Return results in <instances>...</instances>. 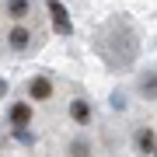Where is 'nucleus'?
Segmentation results:
<instances>
[{"instance_id":"20e7f679","label":"nucleus","mask_w":157,"mask_h":157,"mask_svg":"<svg viewBox=\"0 0 157 157\" xmlns=\"http://www.w3.org/2000/svg\"><path fill=\"white\" fill-rule=\"evenodd\" d=\"M49 17H52V28H56L59 35H70L73 32V21H70L67 7H63L59 0H49Z\"/></svg>"},{"instance_id":"f257e3e1","label":"nucleus","mask_w":157,"mask_h":157,"mask_svg":"<svg viewBox=\"0 0 157 157\" xmlns=\"http://www.w3.org/2000/svg\"><path fill=\"white\" fill-rule=\"evenodd\" d=\"M4 45L11 52H17V56H28V52H35L42 45V32H35L28 21H11V28L4 35Z\"/></svg>"},{"instance_id":"f03ea898","label":"nucleus","mask_w":157,"mask_h":157,"mask_svg":"<svg viewBox=\"0 0 157 157\" xmlns=\"http://www.w3.org/2000/svg\"><path fill=\"white\" fill-rule=\"evenodd\" d=\"M4 14L11 17V21H35V14H39V7H35V0H4Z\"/></svg>"},{"instance_id":"7ed1b4c3","label":"nucleus","mask_w":157,"mask_h":157,"mask_svg":"<svg viewBox=\"0 0 157 157\" xmlns=\"http://www.w3.org/2000/svg\"><path fill=\"white\" fill-rule=\"evenodd\" d=\"M67 112H70V119L77 126H91V122H94V105L84 101V98H73L70 105H67Z\"/></svg>"},{"instance_id":"423d86ee","label":"nucleus","mask_w":157,"mask_h":157,"mask_svg":"<svg viewBox=\"0 0 157 157\" xmlns=\"http://www.w3.org/2000/svg\"><path fill=\"white\" fill-rule=\"evenodd\" d=\"M28 98H35V101H49V98H52V80L42 77V73H39V77H32V80H28Z\"/></svg>"},{"instance_id":"0eeeda50","label":"nucleus","mask_w":157,"mask_h":157,"mask_svg":"<svg viewBox=\"0 0 157 157\" xmlns=\"http://www.w3.org/2000/svg\"><path fill=\"white\" fill-rule=\"evenodd\" d=\"M136 150H140L143 157H154V129L150 126L136 129Z\"/></svg>"},{"instance_id":"39448f33","label":"nucleus","mask_w":157,"mask_h":157,"mask_svg":"<svg viewBox=\"0 0 157 157\" xmlns=\"http://www.w3.org/2000/svg\"><path fill=\"white\" fill-rule=\"evenodd\" d=\"M32 115H35L32 101H14V105L7 108V119H11V126H28V122H32Z\"/></svg>"},{"instance_id":"6e6552de","label":"nucleus","mask_w":157,"mask_h":157,"mask_svg":"<svg viewBox=\"0 0 157 157\" xmlns=\"http://www.w3.org/2000/svg\"><path fill=\"white\" fill-rule=\"evenodd\" d=\"M67 157H91V140L87 136H73L67 143Z\"/></svg>"}]
</instances>
